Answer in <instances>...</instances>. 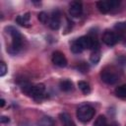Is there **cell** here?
Returning a JSON list of instances; mask_svg holds the SVG:
<instances>
[{"mask_svg":"<svg viewBox=\"0 0 126 126\" xmlns=\"http://www.w3.org/2000/svg\"><path fill=\"white\" fill-rule=\"evenodd\" d=\"M6 30L12 38V42L7 50L11 54H17L21 51V49L23 47V36H22L21 32L13 27H9Z\"/></svg>","mask_w":126,"mask_h":126,"instance_id":"obj_1","label":"cell"},{"mask_svg":"<svg viewBox=\"0 0 126 126\" xmlns=\"http://www.w3.org/2000/svg\"><path fill=\"white\" fill-rule=\"evenodd\" d=\"M95 110L94 108L90 105V104H81L78 108H77V118L83 122V123H87L89 122L94 116Z\"/></svg>","mask_w":126,"mask_h":126,"instance_id":"obj_2","label":"cell"},{"mask_svg":"<svg viewBox=\"0 0 126 126\" xmlns=\"http://www.w3.org/2000/svg\"><path fill=\"white\" fill-rule=\"evenodd\" d=\"M100 78L107 85H114L118 81V75L112 69H103L100 73Z\"/></svg>","mask_w":126,"mask_h":126,"instance_id":"obj_3","label":"cell"},{"mask_svg":"<svg viewBox=\"0 0 126 126\" xmlns=\"http://www.w3.org/2000/svg\"><path fill=\"white\" fill-rule=\"evenodd\" d=\"M119 5L118 1H98L96 3V7L98 11L102 14H106L112 9L116 8Z\"/></svg>","mask_w":126,"mask_h":126,"instance_id":"obj_4","label":"cell"},{"mask_svg":"<svg viewBox=\"0 0 126 126\" xmlns=\"http://www.w3.org/2000/svg\"><path fill=\"white\" fill-rule=\"evenodd\" d=\"M119 40V35L112 32V31H109V30H106L103 34H102V41L106 44V45H109V46H112L114 44H116Z\"/></svg>","mask_w":126,"mask_h":126,"instance_id":"obj_5","label":"cell"},{"mask_svg":"<svg viewBox=\"0 0 126 126\" xmlns=\"http://www.w3.org/2000/svg\"><path fill=\"white\" fill-rule=\"evenodd\" d=\"M30 96H32L35 100H41L42 98H44V96H45V86L43 84L33 85Z\"/></svg>","mask_w":126,"mask_h":126,"instance_id":"obj_6","label":"cell"},{"mask_svg":"<svg viewBox=\"0 0 126 126\" xmlns=\"http://www.w3.org/2000/svg\"><path fill=\"white\" fill-rule=\"evenodd\" d=\"M60 16L61 15H60L58 10H55V11L52 12V14L50 16V19H49V23H48L51 30L56 31L60 28V24H61V17Z\"/></svg>","mask_w":126,"mask_h":126,"instance_id":"obj_7","label":"cell"},{"mask_svg":"<svg viewBox=\"0 0 126 126\" xmlns=\"http://www.w3.org/2000/svg\"><path fill=\"white\" fill-rule=\"evenodd\" d=\"M52 62L58 67H65L67 65V59L65 55L60 51H54L51 56Z\"/></svg>","mask_w":126,"mask_h":126,"instance_id":"obj_8","label":"cell"},{"mask_svg":"<svg viewBox=\"0 0 126 126\" xmlns=\"http://www.w3.org/2000/svg\"><path fill=\"white\" fill-rule=\"evenodd\" d=\"M82 13H83L82 3L79 1H73L69 7V14L74 18H79L81 17Z\"/></svg>","mask_w":126,"mask_h":126,"instance_id":"obj_9","label":"cell"},{"mask_svg":"<svg viewBox=\"0 0 126 126\" xmlns=\"http://www.w3.org/2000/svg\"><path fill=\"white\" fill-rule=\"evenodd\" d=\"M30 20H31L30 13H26L24 15H19L16 18V22L22 27H29L30 26Z\"/></svg>","mask_w":126,"mask_h":126,"instance_id":"obj_10","label":"cell"},{"mask_svg":"<svg viewBox=\"0 0 126 126\" xmlns=\"http://www.w3.org/2000/svg\"><path fill=\"white\" fill-rule=\"evenodd\" d=\"M59 118L61 120V122L63 123V126H76L75 123L73 122V120L71 119L70 115L68 113H61L59 115Z\"/></svg>","mask_w":126,"mask_h":126,"instance_id":"obj_11","label":"cell"},{"mask_svg":"<svg viewBox=\"0 0 126 126\" xmlns=\"http://www.w3.org/2000/svg\"><path fill=\"white\" fill-rule=\"evenodd\" d=\"M59 87H60L61 91L68 93L73 90V83L70 80H62L59 84Z\"/></svg>","mask_w":126,"mask_h":126,"instance_id":"obj_12","label":"cell"},{"mask_svg":"<svg viewBox=\"0 0 126 126\" xmlns=\"http://www.w3.org/2000/svg\"><path fill=\"white\" fill-rule=\"evenodd\" d=\"M37 126H55V123L50 116H43L37 122Z\"/></svg>","mask_w":126,"mask_h":126,"instance_id":"obj_13","label":"cell"},{"mask_svg":"<svg viewBox=\"0 0 126 126\" xmlns=\"http://www.w3.org/2000/svg\"><path fill=\"white\" fill-rule=\"evenodd\" d=\"M78 87L82 91V93L85 94H88L91 92V87H90L89 83H87L85 81H79L78 82Z\"/></svg>","mask_w":126,"mask_h":126,"instance_id":"obj_14","label":"cell"},{"mask_svg":"<svg viewBox=\"0 0 126 126\" xmlns=\"http://www.w3.org/2000/svg\"><path fill=\"white\" fill-rule=\"evenodd\" d=\"M115 94L118 97H126V84L118 86L115 89Z\"/></svg>","mask_w":126,"mask_h":126,"instance_id":"obj_15","label":"cell"},{"mask_svg":"<svg viewBox=\"0 0 126 126\" xmlns=\"http://www.w3.org/2000/svg\"><path fill=\"white\" fill-rule=\"evenodd\" d=\"M32 87H33V85L32 84H31V83H29V82H23L22 84H21V89H22V91L25 93V94H31V92H32Z\"/></svg>","mask_w":126,"mask_h":126,"instance_id":"obj_16","label":"cell"},{"mask_svg":"<svg viewBox=\"0 0 126 126\" xmlns=\"http://www.w3.org/2000/svg\"><path fill=\"white\" fill-rule=\"evenodd\" d=\"M94 126H108L105 116H103V115L97 116V118L95 119V121L94 123Z\"/></svg>","mask_w":126,"mask_h":126,"instance_id":"obj_17","label":"cell"},{"mask_svg":"<svg viewBox=\"0 0 126 126\" xmlns=\"http://www.w3.org/2000/svg\"><path fill=\"white\" fill-rule=\"evenodd\" d=\"M100 59V52L99 50H94L93 53L91 54V57H90V60L92 63L94 64H96Z\"/></svg>","mask_w":126,"mask_h":126,"instance_id":"obj_18","label":"cell"},{"mask_svg":"<svg viewBox=\"0 0 126 126\" xmlns=\"http://www.w3.org/2000/svg\"><path fill=\"white\" fill-rule=\"evenodd\" d=\"M37 18H38L39 22H41L42 24H47V23H49V19H50V17H49L45 12H40V13L38 14Z\"/></svg>","mask_w":126,"mask_h":126,"instance_id":"obj_19","label":"cell"},{"mask_svg":"<svg viewBox=\"0 0 126 126\" xmlns=\"http://www.w3.org/2000/svg\"><path fill=\"white\" fill-rule=\"evenodd\" d=\"M70 48H71V51H72L73 53H81V52L83 51V49L80 47V45L78 44V42H77L76 40H74V41L72 42Z\"/></svg>","mask_w":126,"mask_h":126,"instance_id":"obj_20","label":"cell"},{"mask_svg":"<svg viewBox=\"0 0 126 126\" xmlns=\"http://www.w3.org/2000/svg\"><path fill=\"white\" fill-rule=\"evenodd\" d=\"M116 30L120 31V32H125L126 31V22H123V23H117L114 27Z\"/></svg>","mask_w":126,"mask_h":126,"instance_id":"obj_21","label":"cell"},{"mask_svg":"<svg viewBox=\"0 0 126 126\" xmlns=\"http://www.w3.org/2000/svg\"><path fill=\"white\" fill-rule=\"evenodd\" d=\"M6 73H7V66H6L5 62L2 61V62L0 63V76L3 77Z\"/></svg>","mask_w":126,"mask_h":126,"instance_id":"obj_22","label":"cell"},{"mask_svg":"<svg viewBox=\"0 0 126 126\" xmlns=\"http://www.w3.org/2000/svg\"><path fill=\"white\" fill-rule=\"evenodd\" d=\"M9 121H10V119L7 116H1V118H0V122L1 123H8Z\"/></svg>","mask_w":126,"mask_h":126,"instance_id":"obj_23","label":"cell"},{"mask_svg":"<svg viewBox=\"0 0 126 126\" xmlns=\"http://www.w3.org/2000/svg\"><path fill=\"white\" fill-rule=\"evenodd\" d=\"M4 105H5V100H4L3 98H1V100H0V106L3 107Z\"/></svg>","mask_w":126,"mask_h":126,"instance_id":"obj_24","label":"cell"},{"mask_svg":"<svg viewBox=\"0 0 126 126\" xmlns=\"http://www.w3.org/2000/svg\"><path fill=\"white\" fill-rule=\"evenodd\" d=\"M108 126H119L118 125V123H116V122H112L110 125H108Z\"/></svg>","mask_w":126,"mask_h":126,"instance_id":"obj_25","label":"cell"}]
</instances>
